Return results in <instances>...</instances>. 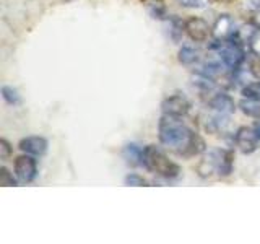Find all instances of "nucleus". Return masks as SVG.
<instances>
[{
  "label": "nucleus",
  "mask_w": 260,
  "mask_h": 244,
  "mask_svg": "<svg viewBox=\"0 0 260 244\" xmlns=\"http://www.w3.org/2000/svg\"><path fill=\"white\" fill-rule=\"evenodd\" d=\"M158 137L166 148L185 158L197 157L205 151L203 138L197 132H193L179 116L162 114L158 124Z\"/></svg>",
  "instance_id": "f257e3e1"
},
{
  "label": "nucleus",
  "mask_w": 260,
  "mask_h": 244,
  "mask_svg": "<svg viewBox=\"0 0 260 244\" xmlns=\"http://www.w3.org/2000/svg\"><path fill=\"white\" fill-rule=\"evenodd\" d=\"M234 166V151L231 150H213L203 157L197 166L200 177H228L233 173Z\"/></svg>",
  "instance_id": "f03ea898"
},
{
  "label": "nucleus",
  "mask_w": 260,
  "mask_h": 244,
  "mask_svg": "<svg viewBox=\"0 0 260 244\" xmlns=\"http://www.w3.org/2000/svg\"><path fill=\"white\" fill-rule=\"evenodd\" d=\"M143 166L166 179H174L181 174V168L177 163L169 160L168 155L156 145H148L143 148Z\"/></svg>",
  "instance_id": "7ed1b4c3"
},
{
  "label": "nucleus",
  "mask_w": 260,
  "mask_h": 244,
  "mask_svg": "<svg viewBox=\"0 0 260 244\" xmlns=\"http://www.w3.org/2000/svg\"><path fill=\"white\" fill-rule=\"evenodd\" d=\"M211 51L218 54L219 59L223 60L230 70H238L239 65L244 60V49L239 43H236L234 39H215V43L211 44Z\"/></svg>",
  "instance_id": "20e7f679"
},
{
  "label": "nucleus",
  "mask_w": 260,
  "mask_h": 244,
  "mask_svg": "<svg viewBox=\"0 0 260 244\" xmlns=\"http://www.w3.org/2000/svg\"><path fill=\"white\" fill-rule=\"evenodd\" d=\"M15 174L16 179L20 182L28 184L31 181H35V177L38 174V163L32 155L24 153L21 157L15 160Z\"/></svg>",
  "instance_id": "39448f33"
},
{
  "label": "nucleus",
  "mask_w": 260,
  "mask_h": 244,
  "mask_svg": "<svg viewBox=\"0 0 260 244\" xmlns=\"http://www.w3.org/2000/svg\"><path fill=\"white\" fill-rule=\"evenodd\" d=\"M192 104L189 101V98L181 93H174L168 98H165L161 103V111L162 114H171V116H179L184 117L187 112L190 111Z\"/></svg>",
  "instance_id": "423d86ee"
},
{
  "label": "nucleus",
  "mask_w": 260,
  "mask_h": 244,
  "mask_svg": "<svg viewBox=\"0 0 260 244\" xmlns=\"http://www.w3.org/2000/svg\"><path fill=\"white\" fill-rule=\"evenodd\" d=\"M185 35L189 36L193 43H205L213 35V28L199 16H192L185 21Z\"/></svg>",
  "instance_id": "0eeeda50"
},
{
  "label": "nucleus",
  "mask_w": 260,
  "mask_h": 244,
  "mask_svg": "<svg viewBox=\"0 0 260 244\" xmlns=\"http://www.w3.org/2000/svg\"><path fill=\"white\" fill-rule=\"evenodd\" d=\"M260 137L257 135L254 127H241L234 135V143L244 155H250L257 150Z\"/></svg>",
  "instance_id": "6e6552de"
},
{
  "label": "nucleus",
  "mask_w": 260,
  "mask_h": 244,
  "mask_svg": "<svg viewBox=\"0 0 260 244\" xmlns=\"http://www.w3.org/2000/svg\"><path fill=\"white\" fill-rule=\"evenodd\" d=\"M207 106L221 116H231L236 111V103L233 98L223 92H218V89L207 96Z\"/></svg>",
  "instance_id": "1a4fd4ad"
},
{
  "label": "nucleus",
  "mask_w": 260,
  "mask_h": 244,
  "mask_svg": "<svg viewBox=\"0 0 260 244\" xmlns=\"http://www.w3.org/2000/svg\"><path fill=\"white\" fill-rule=\"evenodd\" d=\"M18 148L23 153L32 155V157H43V155L47 151V140L44 137H26L21 138L18 143Z\"/></svg>",
  "instance_id": "9d476101"
},
{
  "label": "nucleus",
  "mask_w": 260,
  "mask_h": 244,
  "mask_svg": "<svg viewBox=\"0 0 260 244\" xmlns=\"http://www.w3.org/2000/svg\"><path fill=\"white\" fill-rule=\"evenodd\" d=\"M236 23L231 18V15H219L218 20L213 24V38L215 39H228L234 35Z\"/></svg>",
  "instance_id": "9b49d317"
},
{
  "label": "nucleus",
  "mask_w": 260,
  "mask_h": 244,
  "mask_svg": "<svg viewBox=\"0 0 260 244\" xmlns=\"http://www.w3.org/2000/svg\"><path fill=\"white\" fill-rule=\"evenodd\" d=\"M202 60V51L200 47H195V46H189L185 44L181 47L179 51V62L182 65H195Z\"/></svg>",
  "instance_id": "f8f14e48"
},
{
  "label": "nucleus",
  "mask_w": 260,
  "mask_h": 244,
  "mask_svg": "<svg viewBox=\"0 0 260 244\" xmlns=\"http://www.w3.org/2000/svg\"><path fill=\"white\" fill-rule=\"evenodd\" d=\"M124 158L130 166H143V148L137 143H128L124 148Z\"/></svg>",
  "instance_id": "ddd939ff"
},
{
  "label": "nucleus",
  "mask_w": 260,
  "mask_h": 244,
  "mask_svg": "<svg viewBox=\"0 0 260 244\" xmlns=\"http://www.w3.org/2000/svg\"><path fill=\"white\" fill-rule=\"evenodd\" d=\"M169 23H171V31H169V35H171V39L173 41H181L182 35L185 33V21L182 20H179L177 16H171L169 18Z\"/></svg>",
  "instance_id": "4468645a"
},
{
  "label": "nucleus",
  "mask_w": 260,
  "mask_h": 244,
  "mask_svg": "<svg viewBox=\"0 0 260 244\" xmlns=\"http://www.w3.org/2000/svg\"><path fill=\"white\" fill-rule=\"evenodd\" d=\"M2 98L8 104H12V106H16V104L21 103V98H20L18 92H16L13 86H8V85L2 86Z\"/></svg>",
  "instance_id": "2eb2a0df"
},
{
  "label": "nucleus",
  "mask_w": 260,
  "mask_h": 244,
  "mask_svg": "<svg viewBox=\"0 0 260 244\" xmlns=\"http://www.w3.org/2000/svg\"><path fill=\"white\" fill-rule=\"evenodd\" d=\"M146 5H148V10L153 15V18L161 20L166 16V7L162 5V0H150V2H146Z\"/></svg>",
  "instance_id": "dca6fc26"
},
{
  "label": "nucleus",
  "mask_w": 260,
  "mask_h": 244,
  "mask_svg": "<svg viewBox=\"0 0 260 244\" xmlns=\"http://www.w3.org/2000/svg\"><path fill=\"white\" fill-rule=\"evenodd\" d=\"M244 98H252V100L260 101V81H254V83H247L242 88Z\"/></svg>",
  "instance_id": "f3484780"
},
{
  "label": "nucleus",
  "mask_w": 260,
  "mask_h": 244,
  "mask_svg": "<svg viewBox=\"0 0 260 244\" xmlns=\"http://www.w3.org/2000/svg\"><path fill=\"white\" fill-rule=\"evenodd\" d=\"M179 5H182L185 8H195V10H200V8H207L210 7L211 0H176Z\"/></svg>",
  "instance_id": "a211bd4d"
},
{
  "label": "nucleus",
  "mask_w": 260,
  "mask_h": 244,
  "mask_svg": "<svg viewBox=\"0 0 260 244\" xmlns=\"http://www.w3.org/2000/svg\"><path fill=\"white\" fill-rule=\"evenodd\" d=\"M0 184L2 186H5V187H8V186H16L18 182H16V179L13 177V174L8 171L5 166H2L0 168Z\"/></svg>",
  "instance_id": "6ab92c4d"
},
{
  "label": "nucleus",
  "mask_w": 260,
  "mask_h": 244,
  "mask_svg": "<svg viewBox=\"0 0 260 244\" xmlns=\"http://www.w3.org/2000/svg\"><path fill=\"white\" fill-rule=\"evenodd\" d=\"M125 184L127 186H150V182L146 181V179L140 174H137V173H132V174H128L125 177Z\"/></svg>",
  "instance_id": "aec40b11"
},
{
  "label": "nucleus",
  "mask_w": 260,
  "mask_h": 244,
  "mask_svg": "<svg viewBox=\"0 0 260 244\" xmlns=\"http://www.w3.org/2000/svg\"><path fill=\"white\" fill-rule=\"evenodd\" d=\"M249 47H250V51L254 52L255 55H260V29L258 28L255 29L254 35H252Z\"/></svg>",
  "instance_id": "412c9836"
},
{
  "label": "nucleus",
  "mask_w": 260,
  "mask_h": 244,
  "mask_svg": "<svg viewBox=\"0 0 260 244\" xmlns=\"http://www.w3.org/2000/svg\"><path fill=\"white\" fill-rule=\"evenodd\" d=\"M10 155H12V146L5 140V138H2V140H0V160L7 161L8 158H10Z\"/></svg>",
  "instance_id": "4be33fe9"
},
{
  "label": "nucleus",
  "mask_w": 260,
  "mask_h": 244,
  "mask_svg": "<svg viewBox=\"0 0 260 244\" xmlns=\"http://www.w3.org/2000/svg\"><path fill=\"white\" fill-rule=\"evenodd\" d=\"M249 70H250V73H252V77L257 78V80H260V55H255L254 59L250 60V64H249Z\"/></svg>",
  "instance_id": "5701e85b"
},
{
  "label": "nucleus",
  "mask_w": 260,
  "mask_h": 244,
  "mask_svg": "<svg viewBox=\"0 0 260 244\" xmlns=\"http://www.w3.org/2000/svg\"><path fill=\"white\" fill-rule=\"evenodd\" d=\"M254 129H255V132H257V135L260 137V120H257V122H255V126H254Z\"/></svg>",
  "instance_id": "b1692460"
},
{
  "label": "nucleus",
  "mask_w": 260,
  "mask_h": 244,
  "mask_svg": "<svg viewBox=\"0 0 260 244\" xmlns=\"http://www.w3.org/2000/svg\"><path fill=\"white\" fill-rule=\"evenodd\" d=\"M65 2H69V0H65Z\"/></svg>",
  "instance_id": "393cba45"
}]
</instances>
